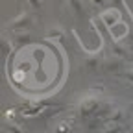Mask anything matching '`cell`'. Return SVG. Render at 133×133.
I'll use <instances>...</instances> for the list:
<instances>
[{"instance_id": "cell-19", "label": "cell", "mask_w": 133, "mask_h": 133, "mask_svg": "<svg viewBox=\"0 0 133 133\" xmlns=\"http://www.w3.org/2000/svg\"><path fill=\"white\" fill-rule=\"evenodd\" d=\"M56 2H57V0H56Z\"/></svg>"}, {"instance_id": "cell-6", "label": "cell", "mask_w": 133, "mask_h": 133, "mask_svg": "<svg viewBox=\"0 0 133 133\" xmlns=\"http://www.w3.org/2000/svg\"><path fill=\"white\" fill-rule=\"evenodd\" d=\"M109 33H111L113 41H120V39H124L128 35V24L120 21L118 24H115L113 28H109Z\"/></svg>"}, {"instance_id": "cell-3", "label": "cell", "mask_w": 133, "mask_h": 133, "mask_svg": "<svg viewBox=\"0 0 133 133\" xmlns=\"http://www.w3.org/2000/svg\"><path fill=\"white\" fill-rule=\"evenodd\" d=\"M104 72L107 74H116V76H120L124 70H126V66H124V59L120 57H107V59H102V66H100Z\"/></svg>"}, {"instance_id": "cell-5", "label": "cell", "mask_w": 133, "mask_h": 133, "mask_svg": "<svg viewBox=\"0 0 133 133\" xmlns=\"http://www.w3.org/2000/svg\"><path fill=\"white\" fill-rule=\"evenodd\" d=\"M128 116H129L128 107H124V105H118V104H116V107L111 111V115L107 116V120H105V122H118V124H126Z\"/></svg>"}, {"instance_id": "cell-11", "label": "cell", "mask_w": 133, "mask_h": 133, "mask_svg": "<svg viewBox=\"0 0 133 133\" xmlns=\"http://www.w3.org/2000/svg\"><path fill=\"white\" fill-rule=\"evenodd\" d=\"M83 66H85V70H96L102 66V59L98 57H87L85 61H83Z\"/></svg>"}, {"instance_id": "cell-15", "label": "cell", "mask_w": 133, "mask_h": 133, "mask_svg": "<svg viewBox=\"0 0 133 133\" xmlns=\"http://www.w3.org/2000/svg\"><path fill=\"white\" fill-rule=\"evenodd\" d=\"M120 78H124V79H128L129 83H133V66H129V69H126L122 74H120Z\"/></svg>"}, {"instance_id": "cell-14", "label": "cell", "mask_w": 133, "mask_h": 133, "mask_svg": "<svg viewBox=\"0 0 133 133\" xmlns=\"http://www.w3.org/2000/svg\"><path fill=\"white\" fill-rule=\"evenodd\" d=\"M13 46H15V41H13V39H8V37L2 39V52H4L6 56L11 52V48H13Z\"/></svg>"}, {"instance_id": "cell-2", "label": "cell", "mask_w": 133, "mask_h": 133, "mask_svg": "<svg viewBox=\"0 0 133 133\" xmlns=\"http://www.w3.org/2000/svg\"><path fill=\"white\" fill-rule=\"evenodd\" d=\"M33 22V15L30 11H22L21 15H17L15 19H11L8 24H6V30L9 31H26Z\"/></svg>"}, {"instance_id": "cell-12", "label": "cell", "mask_w": 133, "mask_h": 133, "mask_svg": "<svg viewBox=\"0 0 133 133\" xmlns=\"http://www.w3.org/2000/svg\"><path fill=\"white\" fill-rule=\"evenodd\" d=\"M66 2L70 4L72 11H74L78 17H81L83 13H85V6H83V2H81V0H66Z\"/></svg>"}, {"instance_id": "cell-8", "label": "cell", "mask_w": 133, "mask_h": 133, "mask_svg": "<svg viewBox=\"0 0 133 133\" xmlns=\"http://www.w3.org/2000/svg\"><path fill=\"white\" fill-rule=\"evenodd\" d=\"M111 52H113L115 57H120V59H126V57L129 56L128 48H126L124 44H120V41H113V44H111Z\"/></svg>"}, {"instance_id": "cell-7", "label": "cell", "mask_w": 133, "mask_h": 133, "mask_svg": "<svg viewBox=\"0 0 133 133\" xmlns=\"http://www.w3.org/2000/svg\"><path fill=\"white\" fill-rule=\"evenodd\" d=\"M126 129L124 124H118V122H104L100 126L98 133H122Z\"/></svg>"}, {"instance_id": "cell-13", "label": "cell", "mask_w": 133, "mask_h": 133, "mask_svg": "<svg viewBox=\"0 0 133 133\" xmlns=\"http://www.w3.org/2000/svg\"><path fill=\"white\" fill-rule=\"evenodd\" d=\"M70 129H72V124L66 120H59V124L54 128L56 133H70Z\"/></svg>"}, {"instance_id": "cell-17", "label": "cell", "mask_w": 133, "mask_h": 133, "mask_svg": "<svg viewBox=\"0 0 133 133\" xmlns=\"http://www.w3.org/2000/svg\"><path fill=\"white\" fill-rule=\"evenodd\" d=\"M89 2L92 6H104V4H107V0H89Z\"/></svg>"}, {"instance_id": "cell-4", "label": "cell", "mask_w": 133, "mask_h": 133, "mask_svg": "<svg viewBox=\"0 0 133 133\" xmlns=\"http://www.w3.org/2000/svg\"><path fill=\"white\" fill-rule=\"evenodd\" d=\"M100 21H102L107 28H113L115 24H118L122 21V15L118 9H115V8H109V9H104L102 13H100Z\"/></svg>"}, {"instance_id": "cell-10", "label": "cell", "mask_w": 133, "mask_h": 133, "mask_svg": "<svg viewBox=\"0 0 133 133\" xmlns=\"http://www.w3.org/2000/svg\"><path fill=\"white\" fill-rule=\"evenodd\" d=\"M46 37L50 41H54V43H59L65 39V33H63V28H50L48 33H46Z\"/></svg>"}, {"instance_id": "cell-18", "label": "cell", "mask_w": 133, "mask_h": 133, "mask_svg": "<svg viewBox=\"0 0 133 133\" xmlns=\"http://www.w3.org/2000/svg\"><path fill=\"white\" fill-rule=\"evenodd\" d=\"M120 2H124V0H107V4H111V6L113 4H120Z\"/></svg>"}, {"instance_id": "cell-16", "label": "cell", "mask_w": 133, "mask_h": 133, "mask_svg": "<svg viewBox=\"0 0 133 133\" xmlns=\"http://www.w3.org/2000/svg\"><path fill=\"white\" fill-rule=\"evenodd\" d=\"M26 2H28L30 9H41V6H43V0H26Z\"/></svg>"}, {"instance_id": "cell-9", "label": "cell", "mask_w": 133, "mask_h": 133, "mask_svg": "<svg viewBox=\"0 0 133 133\" xmlns=\"http://www.w3.org/2000/svg\"><path fill=\"white\" fill-rule=\"evenodd\" d=\"M44 107H46V105H43V102H39V104H31V105H28V107L22 109V115H24V116H35V115H39Z\"/></svg>"}, {"instance_id": "cell-1", "label": "cell", "mask_w": 133, "mask_h": 133, "mask_svg": "<svg viewBox=\"0 0 133 133\" xmlns=\"http://www.w3.org/2000/svg\"><path fill=\"white\" fill-rule=\"evenodd\" d=\"M104 94H100V92H89L85 94L79 102H78V116L81 120H94L96 118V115L100 111V107H102V102H104Z\"/></svg>"}]
</instances>
